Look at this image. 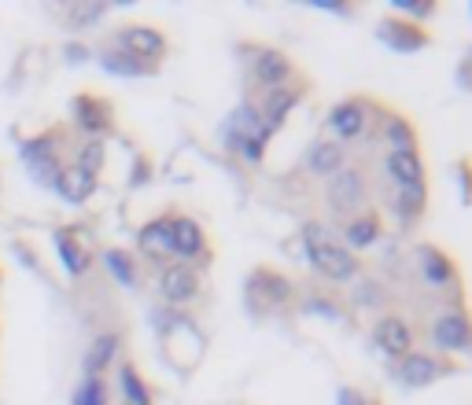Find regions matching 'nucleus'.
<instances>
[{"instance_id": "f257e3e1", "label": "nucleus", "mask_w": 472, "mask_h": 405, "mask_svg": "<svg viewBox=\"0 0 472 405\" xmlns=\"http://www.w3.org/2000/svg\"><path fill=\"white\" fill-rule=\"evenodd\" d=\"M299 240H303V251H307L310 269H314L321 280H329V284H351V280L362 276L358 258L340 244V236H336L325 222H318V218L303 222Z\"/></svg>"}, {"instance_id": "f03ea898", "label": "nucleus", "mask_w": 472, "mask_h": 405, "mask_svg": "<svg viewBox=\"0 0 472 405\" xmlns=\"http://www.w3.org/2000/svg\"><path fill=\"white\" fill-rule=\"evenodd\" d=\"M269 140H273V133L262 126L255 99H244V104H236V108L226 115V122H222V144H226L233 155H240L244 162H251V166H258V162L266 159Z\"/></svg>"}, {"instance_id": "7ed1b4c3", "label": "nucleus", "mask_w": 472, "mask_h": 405, "mask_svg": "<svg viewBox=\"0 0 472 405\" xmlns=\"http://www.w3.org/2000/svg\"><path fill=\"white\" fill-rule=\"evenodd\" d=\"M19 162L26 166V173H30V181L37 184V188H48L52 192V184L59 181V173H63V140H59V133L56 130H48V133H37V137H23L19 140Z\"/></svg>"}, {"instance_id": "20e7f679", "label": "nucleus", "mask_w": 472, "mask_h": 405, "mask_svg": "<svg viewBox=\"0 0 472 405\" xmlns=\"http://www.w3.org/2000/svg\"><path fill=\"white\" fill-rule=\"evenodd\" d=\"M244 298H247V310L255 317L262 314H277V310H285L292 306V298H296V284L285 276V273H277L269 265H258L247 284H244Z\"/></svg>"}, {"instance_id": "39448f33", "label": "nucleus", "mask_w": 472, "mask_h": 405, "mask_svg": "<svg viewBox=\"0 0 472 405\" xmlns=\"http://www.w3.org/2000/svg\"><path fill=\"white\" fill-rule=\"evenodd\" d=\"M325 207L340 222L369 211V177L362 166H343L336 177L325 181Z\"/></svg>"}, {"instance_id": "423d86ee", "label": "nucleus", "mask_w": 472, "mask_h": 405, "mask_svg": "<svg viewBox=\"0 0 472 405\" xmlns=\"http://www.w3.org/2000/svg\"><path fill=\"white\" fill-rule=\"evenodd\" d=\"M457 372H461V365L435 354V350H410L403 361H395V379L406 390H425L435 379H446V376H457Z\"/></svg>"}, {"instance_id": "0eeeda50", "label": "nucleus", "mask_w": 472, "mask_h": 405, "mask_svg": "<svg viewBox=\"0 0 472 405\" xmlns=\"http://www.w3.org/2000/svg\"><path fill=\"white\" fill-rule=\"evenodd\" d=\"M111 48H119V52L148 63V67H159L166 59V52H170V41L152 23H126V26H119L111 34Z\"/></svg>"}, {"instance_id": "6e6552de", "label": "nucleus", "mask_w": 472, "mask_h": 405, "mask_svg": "<svg viewBox=\"0 0 472 405\" xmlns=\"http://www.w3.org/2000/svg\"><path fill=\"white\" fill-rule=\"evenodd\" d=\"M159 298L166 310H181V306H193V302L200 298L204 291V276L196 265H184V262H166L159 265Z\"/></svg>"}, {"instance_id": "1a4fd4ad", "label": "nucleus", "mask_w": 472, "mask_h": 405, "mask_svg": "<svg viewBox=\"0 0 472 405\" xmlns=\"http://www.w3.org/2000/svg\"><path fill=\"white\" fill-rule=\"evenodd\" d=\"M428 339H432V347H435V354H472V314L461 306H450V310H443L435 321H432V328H428Z\"/></svg>"}, {"instance_id": "9d476101", "label": "nucleus", "mask_w": 472, "mask_h": 405, "mask_svg": "<svg viewBox=\"0 0 472 405\" xmlns=\"http://www.w3.org/2000/svg\"><path fill=\"white\" fill-rule=\"evenodd\" d=\"M70 126L85 137V140H104L115 126V111L104 96L97 92H78L70 99Z\"/></svg>"}, {"instance_id": "9b49d317", "label": "nucleus", "mask_w": 472, "mask_h": 405, "mask_svg": "<svg viewBox=\"0 0 472 405\" xmlns=\"http://www.w3.org/2000/svg\"><path fill=\"white\" fill-rule=\"evenodd\" d=\"M170 251H173V262L200 269L211 258V244H207L204 225L188 214H170Z\"/></svg>"}, {"instance_id": "f8f14e48", "label": "nucleus", "mask_w": 472, "mask_h": 405, "mask_svg": "<svg viewBox=\"0 0 472 405\" xmlns=\"http://www.w3.org/2000/svg\"><path fill=\"white\" fill-rule=\"evenodd\" d=\"M369 122H372V104H369V99H362V96H347V99H340V104L325 115V130L332 133V140H336V144L362 140V137H365V130H369Z\"/></svg>"}, {"instance_id": "ddd939ff", "label": "nucleus", "mask_w": 472, "mask_h": 405, "mask_svg": "<svg viewBox=\"0 0 472 405\" xmlns=\"http://www.w3.org/2000/svg\"><path fill=\"white\" fill-rule=\"evenodd\" d=\"M251 81L262 88V92H269V88H285V85H292L296 81V63L280 52V48H255L251 52Z\"/></svg>"}, {"instance_id": "4468645a", "label": "nucleus", "mask_w": 472, "mask_h": 405, "mask_svg": "<svg viewBox=\"0 0 472 405\" xmlns=\"http://www.w3.org/2000/svg\"><path fill=\"white\" fill-rule=\"evenodd\" d=\"M376 41L388 45V48L399 52V56H414V52H421V48L432 45V34H428L421 23H410V19H403V16H392V19L376 23Z\"/></svg>"}, {"instance_id": "2eb2a0df", "label": "nucleus", "mask_w": 472, "mask_h": 405, "mask_svg": "<svg viewBox=\"0 0 472 405\" xmlns=\"http://www.w3.org/2000/svg\"><path fill=\"white\" fill-rule=\"evenodd\" d=\"M372 347L381 350L388 361H403L414 350V325L406 317H399V314L376 317V325H372Z\"/></svg>"}, {"instance_id": "dca6fc26", "label": "nucleus", "mask_w": 472, "mask_h": 405, "mask_svg": "<svg viewBox=\"0 0 472 405\" xmlns=\"http://www.w3.org/2000/svg\"><path fill=\"white\" fill-rule=\"evenodd\" d=\"M414 258H417V273L428 287H454L457 284V265L454 258L435 247V244H417L414 247Z\"/></svg>"}, {"instance_id": "f3484780", "label": "nucleus", "mask_w": 472, "mask_h": 405, "mask_svg": "<svg viewBox=\"0 0 472 405\" xmlns=\"http://www.w3.org/2000/svg\"><path fill=\"white\" fill-rule=\"evenodd\" d=\"M384 173L392 177V188H417V184H428V166H425L421 151L388 148V151H384Z\"/></svg>"}, {"instance_id": "a211bd4d", "label": "nucleus", "mask_w": 472, "mask_h": 405, "mask_svg": "<svg viewBox=\"0 0 472 405\" xmlns=\"http://www.w3.org/2000/svg\"><path fill=\"white\" fill-rule=\"evenodd\" d=\"M299 99H303V92L296 88V85H285V88H269V92H262V99H258V119H262V126L269 130V133H277L280 126H285V119L299 108Z\"/></svg>"}, {"instance_id": "6ab92c4d", "label": "nucleus", "mask_w": 472, "mask_h": 405, "mask_svg": "<svg viewBox=\"0 0 472 405\" xmlns=\"http://www.w3.org/2000/svg\"><path fill=\"white\" fill-rule=\"evenodd\" d=\"M381 236H384V222H381V214H376V211H362V214L340 222V244L351 254L354 251H369Z\"/></svg>"}, {"instance_id": "aec40b11", "label": "nucleus", "mask_w": 472, "mask_h": 405, "mask_svg": "<svg viewBox=\"0 0 472 405\" xmlns=\"http://www.w3.org/2000/svg\"><path fill=\"white\" fill-rule=\"evenodd\" d=\"M137 251H141V258H148L155 265L173 262V251H170V214H159V218H152V222H144L137 229Z\"/></svg>"}, {"instance_id": "412c9836", "label": "nucleus", "mask_w": 472, "mask_h": 405, "mask_svg": "<svg viewBox=\"0 0 472 405\" xmlns=\"http://www.w3.org/2000/svg\"><path fill=\"white\" fill-rule=\"evenodd\" d=\"M122 354V336L119 332H100L92 336L85 358H81V376H97V379H108V369L119 361Z\"/></svg>"}, {"instance_id": "4be33fe9", "label": "nucleus", "mask_w": 472, "mask_h": 405, "mask_svg": "<svg viewBox=\"0 0 472 405\" xmlns=\"http://www.w3.org/2000/svg\"><path fill=\"white\" fill-rule=\"evenodd\" d=\"M52 244H56V254H59V262H63L70 280H81L92 269V254L81 244L78 229H52Z\"/></svg>"}, {"instance_id": "5701e85b", "label": "nucleus", "mask_w": 472, "mask_h": 405, "mask_svg": "<svg viewBox=\"0 0 472 405\" xmlns=\"http://www.w3.org/2000/svg\"><path fill=\"white\" fill-rule=\"evenodd\" d=\"M97 188H100V177H92V173H85V170H78V166H63V173H59V181L52 184V192L67 202V207H85V202L97 195Z\"/></svg>"}, {"instance_id": "b1692460", "label": "nucleus", "mask_w": 472, "mask_h": 405, "mask_svg": "<svg viewBox=\"0 0 472 405\" xmlns=\"http://www.w3.org/2000/svg\"><path fill=\"white\" fill-rule=\"evenodd\" d=\"M343 166H347V148H343V144H336V140H329V137H321V140L310 144V151H307V170H310L314 177L329 181V177H336Z\"/></svg>"}, {"instance_id": "393cba45", "label": "nucleus", "mask_w": 472, "mask_h": 405, "mask_svg": "<svg viewBox=\"0 0 472 405\" xmlns=\"http://www.w3.org/2000/svg\"><path fill=\"white\" fill-rule=\"evenodd\" d=\"M428 211V184H417V188H392V214L399 225H417Z\"/></svg>"}, {"instance_id": "a878e982", "label": "nucleus", "mask_w": 472, "mask_h": 405, "mask_svg": "<svg viewBox=\"0 0 472 405\" xmlns=\"http://www.w3.org/2000/svg\"><path fill=\"white\" fill-rule=\"evenodd\" d=\"M92 59H97L100 70L111 74V78H152V74L159 70V67H148V63H141V59H133V56L111 48V45L97 48V52H92Z\"/></svg>"}, {"instance_id": "bb28decb", "label": "nucleus", "mask_w": 472, "mask_h": 405, "mask_svg": "<svg viewBox=\"0 0 472 405\" xmlns=\"http://www.w3.org/2000/svg\"><path fill=\"white\" fill-rule=\"evenodd\" d=\"M100 262H104L108 276H111L119 287H126V291H137V287H141V265H137L133 251H126V247H108V251L100 254Z\"/></svg>"}, {"instance_id": "cd10ccee", "label": "nucleus", "mask_w": 472, "mask_h": 405, "mask_svg": "<svg viewBox=\"0 0 472 405\" xmlns=\"http://www.w3.org/2000/svg\"><path fill=\"white\" fill-rule=\"evenodd\" d=\"M115 379H119V394H122L126 405H155V394H152L148 379L141 376V369L133 361H122Z\"/></svg>"}, {"instance_id": "c85d7f7f", "label": "nucleus", "mask_w": 472, "mask_h": 405, "mask_svg": "<svg viewBox=\"0 0 472 405\" xmlns=\"http://www.w3.org/2000/svg\"><path fill=\"white\" fill-rule=\"evenodd\" d=\"M381 130H384V144H388V148L421 151V137H417V130H414V122H410L406 115H384Z\"/></svg>"}, {"instance_id": "c756f323", "label": "nucleus", "mask_w": 472, "mask_h": 405, "mask_svg": "<svg viewBox=\"0 0 472 405\" xmlns=\"http://www.w3.org/2000/svg\"><path fill=\"white\" fill-rule=\"evenodd\" d=\"M70 405H111V387L108 379H97V376H81L74 394H70Z\"/></svg>"}, {"instance_id": "7c9ffc66", "label": "nucleus", "mask_w": 472, "mask_h": 405, "mask_svg": "<svg viewBox=\"0 0 472 405\" xmlns=\"http://www.w3.org/2000/svg\"><path fill=\"white\" fill-rule=\"evenodd\" d=\"M104 162H108V144H104V140H81V144L74 148V162H70V166H78V170H85V173H92V177H100Z\"/></svg>"}, {"instance_id": "2f4dec72", "label": "nucleus", "mask_w": 472, "mask_h": 405, "mask_svg": "<svg viewBox=\"0 0 472 405\" xmlns=\"http://www.w3.org/2000/svg\"><path fill=\"white\" fill-rule=\"evenodd\" d=\"M303 310H307V314H318V317H325V321H347V310L340 306L336 298H329V295H307V298H303Z\"/></svg>"}, {"instance_id": "473e14b6", "label": "nucleus", "mask_w": 472, "mask_h": 405, "mask_svg": "<svg viewBox=\"0 0 472 405\" xmlns=\"http://www.w3.org/2000/svg\"><path fill=\"white\" fill-rule=\"evenodd\" d=\"M388 5H392L395 16H403L410 23H421V19L435 16V0H388Z\"/></svg>"}, {"instance_id": "72a5a7b5", "label": "nucleus", "mask_w": 472, "mask_h": 405, "mask_svg": "<svg viewBox=\"0 0 472 405\" xmlns=\"http://www.w3.org/2000/svg\"><path fill=\"white\" fill-rule=\"evenodd\" d=\"M104 16H108V5H74V8H67V23L74 30H85L92 23H100Z\"/></svg>"}, {"instance_id": "f704fd0d", "label": "nucleus", "mask_w": 472, "mask_h": 405, "mask_svg": "<svg viewBox=\"0 0 472 405\" xmlns=\"http://www.w3.org/2000/svg\"><path fill=\"white\" fill-rule=\"evenodd\" d=\"M354 306H358V310H372V306H381V284H372V280H362V276H358V287H354Z\"/></svg>"}, {"instance_id": "c9c22d12", "label": "nucleus", "mask_w": 472, "mask_h": 405, "mask_svg": "<svg viewBox=\"0 0 472 405\" xmlns=\"http://www.w3.org/2000/svg\"><path fill=\"white\" fill-rule=\"evenodd\" d=\"M336 405H381L372 394H365L362 387H340L336 390Z\"/></svg>"}, {"instance_id": "e433bc0d", "label": "nucleus", "mask_w": 472, "mask_h": 405, "mask_svg": "<svg viewBox=\"0 0 472 405\" xmlns=\"http://www.w3.org/2000/svg\"><path fill=\"white\" fill-rule=\"evenodd\" d=\"M63 59H67L70 67H81V63H89V59H92V48H89V45H81V41H67V45H63Z\"/></svg>"}, {"instance_id": "4c0bfd02", "label": "nucleus", "mask_w": 472, "mask_h": 405, "mask_svg": "<svg viewBox=\"0 0 472 405\" xmlns=\"http://www.w3.org/2000/svg\"><path fill=\"white\" fill-rule=\"evenodd\" d=\"M16 254H19V258H23V262H26L30 269H37V258L30 254V247H26V244H16Z\"/></svg>"}, {"instance_id": "58836bf2", "label": "nucleus", "mask_w": 472, "mask_h": 405, "mask_svg": "<svg viewBox=\"0 0 472 405\" xmlns=\"http://www.w3.org/2000/svg\"><path fill=\"white\" fill-rule=\"evenodd\" d=\"M465 70H472V48H468V56H465Z\"/></svg>"}]
</instances>
